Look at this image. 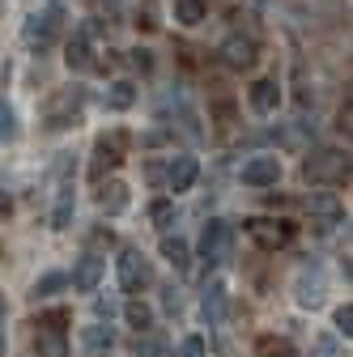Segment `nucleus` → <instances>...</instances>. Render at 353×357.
<instances>
[{"label": "nucleus", "mask_w": 353, "mask_h": 357, "mask_svg": "<svg viewBox=\"0 0 353 357\" xmlns=\"http://www.w3.org/2000/svg\"><path fill=\"white\" fill-rule=\"evenodd\" d=\"M123 319L137 328V336H141V332H149V324H153V310H149L145 302H128V306H123Z\"/></svg>", "instance_id": "obj_26"}, {"label": "nucleus", "mask_w": 353, "mask_h": 357, "mask_svg": "<svg viewBox=\"0 0 353 357\" xmlns=\"http://www.w3.org/2000/svg\"><path fill=\"white\" fill-rule=\"evenodd\" d=\"M98 281H103V259H98L94 251H85V255L77 259V268H73V289H77V294H94Z\"/></svg>", "instance_id": "obj_16"}, {"label": "nucleus", "mask_w": 353, "mask_h": 357, "mask_svg": "<svg viewBox=\"0 0 353 357\" xmlns=\"http://www.w3.org/2000/svg\"><path fill=\"white\" fill-rule=\"evenodd\" d=\"M226 302H230V294H226L222 281H209L204 285V294H200V315H204L209 328H222L226 324Z\"/></svg>", "instance_id": "obj_15"}, {"label": "nucleus", "mask_w": 353, "mask_h": 357, "mask_svg": "<svg viewBox=\"0 0 353 357\" xmlns=\"http://www.w3.org/2000/svg\"><path fill=\"white\" fill-rule=\"evenodd\" d=\"M9 208H13V196H9L5 188H0V217H9Z\"/></svg>", "instance_id": "obj_36"}, {"label": "nucleus", "mask_w": 353, "mask_h": 357, "mask_svg": "<svg viewBox=\"0 0 353 357\" xmlns=\"http://www.w3.org/2000/svg\"><path fill=\"white\" fill-rule=\"evenodd\" d=\"M94 315H98V319H107V324H111V319H115V315H119V302H115V298H111V294H107V298H94Z\"/></svg>", "instance_id": "obj_30"}, {"label": "nucleus", "mask_w": 353, "mask_h": 357, "mask_svg": "<svg viewBox=\"0 0 353 357\" xmlns=\"http://www.w3.org/2000/svg\"><path fill=\"white\" fill-rule=\"evenodd\" d=\"M98 208L107 213V217H119L123 208H128V183H119V178H98Z\"/></svg>", "instance_id": "obj_19"}, {"label": "nucleus", "mask_w": 353, "mask_h": 357, "mask_svg": "<svg viewBox=\"0 0 353 357\" xmlns=\"http://www.w3.org/2000/svg\"><path fill=\"white\" fill-rule=\"evenodd\" d=\"M239 178L247 188H277V178H281V158L277 153H255L243 162Z\"/></svg>", "instance_id": "obj_9"}, {"label": "nucleus", "mask_w": 353, "mask_h": 357, "mask_svg": "<svg viewBox=\"0 0 353 357\" xmlns=\"http://www.w3.org/2000/svg\"><path fill=\"white\" fill-rule=\"evenodd\" d=\"M247 102H251L255 115H273V111L281 107V85H277V81H255V85L247 89Z\"/></svg>", "instance_id": "obj_18"}, {"label": "nucleus", "mask_w": 353, "mask_h": 357, "mask_svg": "<svg viewBox=\"0 0 353 357\" xmlns=\"http://www.w3.org/2000/svg\"><path fill=\"white\" fill-rule=\"evenodd\" d=\"M336 332H340V336H345V340H349V336H353V306H349V302H345V306H340V310H336Z\"/></svg>", "instance_id": "obj_31"}, {"label": "nucleus", "mask_w": 353, "mask_h": 357, "mask_svg": "<svg viewBox=\"0 0 353 357\" xmlns=\"http://www.w3.org/2000/svg\"><path fill=\"white\" fill-rule=\"evenodd\" d=\"M60 289H68V277H64V273H43L30 294H34V298H56Z\"/></svg>", "instance_id": "obj_25"}, {"label": "nucleus", "mask_w": 353, "mask_h": 357, "mask_svg": "<svg viewBox=\"0 0 353 357\" xmlns=\"http://www.w3.org/2000/svg\"><path fill=\"white\" fill-rule=\"evenodd\" d=\"M302 178H306V183H315V188L345 183V178H349V153H340V149H315V153H306Z\"/></svg>", "instance_id": "obj_1"}, {"label": "nucleus", "mask_w": 353, "mask_h": 357, "mask_svg": "<svg viewBox=\"0 0 353 357\" xmlns=\"http://www.w3.org/2000/svg\"><path fill=\"white\" fill-rule=\"evenodd\" d=\"M217 56H222L226 68H234V73H251L255 60H260V47H255L251 34H230L222 47H217Z\"/></svg>", "instance_id": "obj_10"}, {"label": "nucleus", "mask_w": 353, "mask_h": 357, "mask_svg": "<svg viewBox=\"0 0 353 357\" xmlns=\"http://www.w3.org/2000/svg\"><path fill=\"white\" fill-rule=\"evenodd\" d=\"M162 259L170 264V268H179V273H188V264H192V247H188V238L183 234H162Z\"/></svg>", "instance_id": "obj_21"}, {"label": "nucleus", "mask_w": 353, "mask_h": 357, "mask_svg": "<svg viewBox=\"0 0 353 357\" xmlns=\"http://www.w3.org/2000/svg\"><path fill=\"white\" fill-rule=\"evenodd\" d=\"M311 357H340V349H336V336H320Z\"/></svg>", "instance_id": "obj_33"}, {"label": "nucleus", "mask_w": 353, "mask_h": 357, "mask_svg": "<svg viewBox=\"0 0 353 357\" xmlns=\"http://www.w3.org/2000/svg\"><path fill=\"white\" fill-rule=\"evenodd\" d=\"M73 213H77V192H73V178H64V183H56L52 230H68V226H73Z\"/></svg>", "instance_id": "obj_17"}, {"label": "nucleus", "mask_w": 353, "mask_h": 357, "mask_svg": "<svg viewBox=\"0 0 353 357\" xmlns=\"http://www.w3.org/2000/svg\"><path fill=\"white\" fill-rule=\"evenodd\" d=\"M174 22L200 26V22H204V0H174Z\"/></svg>", "instance_id": "obj_24"}, {"label": "nucleus", "mask_w": 353, "mask_h": 357, "mask_svg": "<svg viewBox=\"0 0 353 357\" xmlns=\"http://www.w3.org/2000/svg\"><path fill=\"white\" fill-rule=\"evenodd\" d=\"M149 281H153L149 259H145L137 247H123V251H119V289H123V294H141Z\"/></svg>", "instance_id": "obj_8"}, {"label": "nucleus", "mask_w": 353, "mask_h": 357, "mask_svg": "<svg viewBox=\"0 0 353 357\" xmlns=\"http://www.w3.org/2000/svg\"><path fill=\"white\" fill-rule=\"evenodd\" d=\"M56 34H60V5L43 9V13H30V17H26V26H22L26 47H38V52H43V47H52Z\"/></svg>", "instance_id": "obj_7"}, {"label": "nucleus", "mask_w": 353, "mask_h": 357, "mask_svg": "<svg viewBox=\"0 0 353 357\" xmlns=\"http://www.w3.org/2000/svg\"><path fill=\"white\" fill-rule=\"evenodd\" d=\"M137 357H166V344L158 336H145L141 332V344H137Z\"/></svg>", "instance_id": "obj_28"}, {"label": "nucleus", "mask_w": 353, "mask_h": 357, "mask_svg": "<svg viewBox=\"0 0 353 357\" xmlns=\"http://www.w3.org/2000/svg\"><path fill=\"white\" fill-rule=\"evenodd\" d=\"M98 9H119V0H94Z\"/></svg>", "instance_id": "obj_38"}, {"label": "nucleus", "mask_w": 353, "mask_h": 357, "mask_svg": "<svg viewBox=\"0 0 353 357\" xmlns=\"http://www.w3.org/2000/svg\"><path fill=\"white\" fill-rule=\"evenodd\" d=\"M123 145H128L123 132H111V137H103V141L94 145V166H90V174L103 178V170H115V166L123 162Z\"/></svg>", "instance_id": "obj_14"}, {"label": "nucleus", "mask_w": 353, "mask_h": 357, "mask_svg": "<svg viewBox=\"0 0 353 357\" xmlns=\"http://www.w3.org/2000/svg\"><path fill=\"white\" fill-rule=\"evenodd\" d=\"M5 310V306H0ZM5 349H9V332H5V319H0V357H5Z\"/></svg>", "instance_id": "obj_37"}, {"label": "nucleus", "mask_w": 353, "mask_h": 357, "mask_svg": "<svg viewBox=\"0 0 353 357\" xmlns=\"http://www.w3.org/2000/svg\"><path fill=\"white\" fill-rule=\"evenodd\" d=\"M68 315L64 310H52L34 324V353L38 357H68V336H64Z\"/></svg>", "instance_id": "obj_3"}, {"label": "nucleus", "mask_w": 353, "mask_h": 357, "mask_svg": "<svg viewBox=\"0 0 353 357\" xmlns=\"http://www.w3.org/2000/svg\"><path fill=\"white\" fill-rule=\"evenodd\" d=\"M200 178V162L192 158V153H179V158H170V166H166V188L179 196V192H192V183Z\"/></svg>", "instance_id": "obj_13"}, {"label": "nucleus", "mask_w": 353, "mask_h": 357, "mask_svg": "<svg viewBox=\"0 0 353 357\" xmlns=\"http://www.w3.org/2000/svg\"><path fill=\"white\" fill-rule=\"evenodd\" d=\"M162 306L170 310V315H179V310H183V294L174 289V285H166V289H162Z\"/></svg>", "instance_id": "obj_32"}, {"label": "nucleus", "mask_w": 353, "mask_h": 357, "mask_svg": "<svg viewBox=\"0 0 353 357\" xmlns=\"http://www.w3.org/2000/svg\"><path fill=\"white\" fill-rule=\"evenodd\" d=\"M132 102H137V85H132V81L107 85V94H103V107H107V111H128Z\"/></svg>", "instance_id": "obj_22"}, {"label": "nucleus", "mask_w": 353, "mask_h": 357, "mask_svg": "<svg viewBox=\"0 0 353 357\" xmlns=\"http://www.w3.org/2000/svg\"><path fill=\"white\" fill-rule=\"evenodd\" d=\"M324 294H328L324 268H320V264H302L298 277H294V302H298L302 310H315V306H324Z\"/></svg>", "instance_id": "obj_6"}, {"label": "nucleus", "mask_w": 353, "mask_h": 357, "mask_svg": "<svg viewBox=\"0 0 353 357\" xmlns=\"http://www.w3.org/2000/svg\"><path fill=\"white\" fill-rule=\"evenodd\" d=\"M149 217H153V226L166 234V230H170V221H174V204H170V200H158V204L149 208Z\"/></svg>", "instance_id": "obj_27"}, {"label": "nucleus", "mask_w": 353, "mask_h": 357, "mask_svg": "<svg viewBox=\"0 0 353 357\" xmlns=\"http://www.w3.org/2000/svg\"><path fill=\"white\" fill-rule=\"evenodd\" d=\"M306 213H311V221L320 230H332V226L345 221V208H340V200L332 192H311V196H306Z\"/></svg>", "instance_id": "obj_12"}, {"label": "nucleus", "mask_w": 353, "mask_h": 357, "mask_svg": "<svg viewBox=\"0 0 353 357\" xmlns=\"http://www.w3.org/2000/svg\"><path fill=\"white\" fill-rule=\"evenodd\" d=\"M17 111H13V102H5L0 98V145H13L17 141Z\"/></svg>", "instance_id": "obj_23"}, {"label": "nucleus", "mask_w": 353, "mask_h": 357, "mask_svg": "<svg viewBox=\"0 0 353 357\" xmlns=\"http://www.w3.org/2000/svg\"><path fill=\"white\" fill-rule=\"evenodd\" d=\"M179 357H204V340H200V336H188V340L179 344Z\"/></svg>", "instance_id": "obj_34"}, {"label": "nucleus", "mask_w": 353, "mask_h": 357, "mask_svg": "<svg viewBox=\"0 0 353 357\" xmlns=\"http://www.w3.org/2000/svg\"><path fill=\"white\" fill-rule=\"evenodd\" d=\"M247 234H251V243L255 247H264V251H281V247H290L294 243V226L285 217H251L247 221Z\"/></svg>", "instance_id": "obj_5"}, {"label": "nucleus", "mask_w": 353, "mask_h": 357, "mask_svg": "<svg viewBox=\"0 0 353 357\" xmlns=\"http://www.w3.org/2000/svg\"><path fill=\"white\" fill-rule=\"evenodd\" d=\"M260 357H294L285 340H273V336H264L260 340Z\"/></svg>", "instance_id": "obj_29"}, {"label": "nucleus", "mask_w": 353, "mask_h": 357, "mask_svg": "<svg viewBox=\"0 0 353 357\" xmlns=\"http://www.w3.org/2000/svg\"><path fill=\"white\" fill-rule=\"evenodd\" d=\"M81 107H85V85H64V89H56V94L47 98V107H43V123H47L52 132L73 128Z\"/></svg>", "instance_id": "obj_2"}, {"label": "nucleus", "mask_w": 353, "mask_h": 357, "mask_svg": "<svg viewBox=\"0 0 353 357\" xmlns=\"http://www.w3.org/2000/svg\"><path fill=\"white\" fill-rule=\"evenodd\" d=\"M128 64H132V68H141V73H149V52H132Z\"/></svg>", "instance_id": "obj_35"}, {"label": "nucleus", "mask_w": 353, "mask_h": 357, "mask_svg": "<svg viewBox=\"0 0 353 357\" xmlns=\"http://www.w3.org/2000/svg\"><path fill=\"white\" fill-rule=\"evenodd\" d=\"M230 251H234V226L226 217H213L209 226L200 230V259L213 268V264H226Z\"/></svg>", "instance_id": "obj_4"}, {"label": "nucleus", "mask_w": 353, "mask_h": 357, "mask_svg": "<svg viewBox=\"0 0 353 357\" xmlns=\"http://www.w3.org/2000/svg\"><path fill=\"white\" fill-rule=\"evenodd\" d=\"M68 68L73 73H90V68H98V60H94V26H81L73 38H68Z\"/></svg>", "instance_id": "obj_11"}, {"label": "nucleus", "mask_w": 353, "mask_h": 357, "mask_svg": "<svg viewBox=\"0 0 353 357\" xmlns=\"http://www.w3.org/2000/svg\"><path fill=\"white\" fill-rule=\"evenodd\" d=\"M81 349L90 353V357H107L111 349H115V332H111V324H94V328H85L81 332Z\"/></svg>", "instance_id": "obj_20"}]
</instances>
